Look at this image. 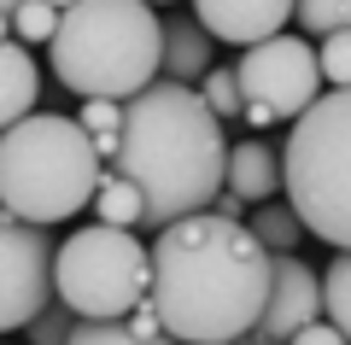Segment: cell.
<instances>
[{
    "label": "cell",
    "instance_id": "obj_1",
    "mask_svg": "<svg viewBox=\"0 0 351 345\" xmlns=\"http://www.w3.org/2000/svg\"><path fill=\"white\" fill-rule=\"evenodd\" d=\"M269 287V252L246 222L193 211L152 228L147 246V305L176 345H234Z\"/></svg>",
    "mask_w": 351,
    "mask_h": 345
},
{
    "label": "cell",
    "instance_id": "obj_2",
    "mask_svg": "<svg viewBox=\"0 0 351 345\" xmlns=\"http://www.w3.org/2000/svg\"><path fill=\"white\" fill-rule=\"evenodd\" d=\"M228 135L193 88L152 76L141 94L123 99V135L106 170H117L141 193L135 235H152L176 217H193L223 187Z\"/></svg>",
    "mask_w": 351,
    "mask_h": 345
},
{
    "label": "cell",
    "instance_id": "obj_3",
    "mask_svg": "<svg viewBox=\"0 0 351 345\" xmlns=\"http://www.w3.org/2000/svg\"><path fill=\"white\" fill-rule=\"evenodd\" d=\"M47 59L71 94L129 99L158 76V12L147 0H71L47 36Z\"/></svg>",
    "mask_w": 351,
    "mask_h": 345
},
{
    "label": "cell",
    "instance_id": "obj_4",
    "mask_svg": "<svg viewBox=\"0 0 351 345\" xmlns=\"http://www.w3.org/2000/svg\"><path fill=\"white\" fill-rule=\"evenodd\" d=\"M100 152L88 147L76 117L59 111H29L12 129H0V211L18 222H71L94 199L100 182Z\"/></svg>",
    "mask_w": 351,
    "mask_h": 345
},
{
    "label": "cell",
    "instance_id": "obj_5",
    "mask_svg": "<svg viewBox=\"0 0 351 345\" xmlns=\"http://www.w3.org/2000/svg\"><path fill=\"white\" fill-rule=\"evenodd\" d=\"M351 99L346 88H322L311 106L293 117L287 141H281V193L287 211L299 217L304 235H316L322 246L346 252L351 240Z\"/></svg>",
    "mask_w": 351,
    "mask_h": 345
},
{
    "label": "cell",
    "instance_id": "obj_6",
    "mask_svg": "<svg viewBox=\"0 0 351 345\" xmlns=\"http://www.w3.org/2000/svg\"><path fill=\"white\" fill-rule=\"evenodd\" d=\"M53 298L71 316H129L147 298V246L135 228L82 222L76 235L53 240Z\"/></svg>",
    "mask_w": 351,
    "mask_h": 345
},
{
    "label": "cell",
    "instance_id": "obj_7",
    "mask_svg": "<svg viewBox=\"0 0 351 345\" xmlns=\"http://www.w3.org/2000/svg\"><path fill=\"white\" fill-rule=\"evenodd\" d=\"M240 99H258L276 123H293L316 94H322V71H316V47L304 36H263L240 53L234 64Z\"/></svg>",
    "mask_w": 351,
    "mask_h": 345
},
{
    "label": "cell",
    "instance_id": "obj_8",
    "mask_svg": "<svg viewBox=\"0 0 351 345\" xmlns=\"http://www.w3.org/2000/svg\"><path fill=\"white\" fill-rule=\"evenodd\" d=\"M53 298V235L0 211V333L24 328Z\"/></svg>",
    "mask_w": 351,
    "mask_h": 345
},
{
    "label": "cell",
    "instance_id": "obj_9",
    "mask_svg": "<svg viewBox=\"0 0 351 345\" xmlns=\"http://www.w3.org/2000/svg\"><path fill=\"white\" fill-rule=\"evenodd\" d=\"M322 316V298H316V270L299 258V252H269V287H263V305L252 316L246 340L281 345L293 328Z\"/></svg>",
    "mask_w": 351,
    "mask_h": 345
},
{
    "label": "cell",
    "instance_id": "obj_10",
    "mask_svg": "<svg viewBox=\"0 0 351 345\" xmlns=\"http://www.w3.org/2000/svg\"><path fill=\"white\" fill-rule=\"evenodd\" d=\"M287 18H293V0H193V24L211 41H228V47L281 36Z\"/></svg>",
    "mask_w": 351,
    "mask_h": 345
},
{
    "label": "cell",
    "instance_id": "obj_11",
    "mask_svg": "<svg viewBox=\"0 0 351 345\" xmlns=\"http://www.w3.org/2000/svg\"><path fill=\"white\" fill-rule=\"evenodd\" d=\"M223 187L246 205H263V199L281 193V152L276 141L246 135V141H228V158H223Z\"/></svg>",
    "mask_w": 351,
    "mask_h": 345
},
{
    "label": "cell",
    "instance_id": "obj_12",
    "mask_svg": "<svg viewBox=\"0 0 351 345\" xmlns=\"http://www.w3.org/2000/svg\"><path fill=\"white\" fill-rule=\"evenodd\" d=\"M211 64H217V41L205 36L193 18H182V12L158 18V76H170V82L193 88L205 71H211Z\"/></svg>",
    "mask_w": 351,
    "mask_h": 345
},
{
    "label": "cell",
    "instance_id": "obj_13",
    "mask_svg": "<svg viewBox=\"0 0 351 345\" xmlns=\"http://www.w3.org/2000/svg\"><path fill=\"white\" fill-rule=\"evenodd\" d=\"M64 345H176V340L158 328L152 305L141 298L129 316H100V322L76 316V322H71V333H64Z\"/></svg>",
    "mask_w": 351,
    "mask_h": 345
},
{
    "label": "cell",
    "instance_id": "obj_14",
    "mask_svg": "<svg viewBox=\"0 0 351 345\" xmlns=\"http://www.w3.org/2000/svg\"><path fill=\"white\" fill-rule=\"evenodd\" d=\"M41 99V71H36V53L24 41H0V129H12L18 117H29Z\"/></svg>",
    "mask_w": 351,
    "mask_h": 345
},
{
    "label": "cell",
    "instance_id": "obj_15",
    "mask_svg": "<svg viewBox=\"0 0 351 345\" xmlns=\"http://www.w3.org/2000/svg\"><path fill=\"white\" fill-rule=\"evenodd\" d=\"M246 228H252V240H258L263 252H293V246L304 240V228H299V217L287 211V199L246 205Z\"/></svg>",
    "mask_w": 351,
    "mask_h": 345
},
{
    "label": "cell",
    "instance_id": "obj_16",
    "mask_svg": "<svg viewBox=\"0 0 351 345\" xmlns=\"http://www.w3.org/2000/svg\"><path fill=\"white\" fill-rule=\"evenodd\" d=\"M88 205H94V222H112V228H135V222H141V193L117 170H100Z\"/></svg>",
    "mask_w": 351,
    "mask_h": 345
},
{
    "label": "cell",
    "instance_id": "obj_17",
    "mask_svg": "<svg viewBox=\"0 0 351 345\" xmlns=\"http://www.w3.org/2000/svg\"><path fill=\"white\" fill-rule=\"evenodd\" d=\"M76 129L88 135V147L100 152V164H112L117 135H123V99H82V111H76Z\"/></svg>",
    "mask_w": 351,
    "mask_h": 345
},
{
    "label": "cell",
    "instance_id": "obj_18",
    "mask_svg": "<svg viewBox=\"0 0 351 345\" xmlns=\"http://www.w3.org/2000/svg\"><path fill=\"white\" fill-rule=\"evenodd\" d=\"M316 298H322V322L351 328V258L346 252H334V263L316 275Z\"/></svg>",
    "mask_w": 351,
    "mask_h": 345
},
{
    "label": "cell",
    "instance_id": "obj_19",
    "mask_svg": "<svg viewBox=\"0 0 351 345\" xmlns=\"http://www.w3.org/2000/svg\"><path fill=\"white\" fill-rule=\"evenodd\" d=\"M193 94L205 99V111H211L217 123H234V117H240V82H234V64H211V71L193 82Z\"/></svg>",
    "mask_w": 351,
    "mask_h": 345
},
{
    "label": "cell",
    "instance_id": "obj_20",
    "mask_svg": "<svg viewBox=\"0 0 351 345\" xmlns=\"http://www.w3.org/2000/svg\"><path fill=\"white\" fill-rule=\"evenodd\" d=\"M6 24H12V41L36 47V41L53 36V24H59V6H47V0H18L12 12H6Z\"/></svg>",
    "mask_w": 351,
    "mask_h": 345
},
{
    "label": "cell",
    "instance_id": "obj_21",
    "mask_svg": "<svg viewBox=\"0 0 351 345\" xmlns=\"http://www.w3.org/2000/svg\"><path fill=\"white\" fill-rule=\"evenodd\" d=\"M346 18H351V0H293L287 24H299L304 36H328V29H346Z\"/></svg>",
    "mask_w": 351,
    "mask_h": 345
},
{
    "label": "cell",
    "instance_id": "obj_22",
    "mask_svg": "<svg viewBox=\"0 0 351 345\" xmlns=\"http://www.w3.org/2000/svg\"><path fill=\"white\" fill-rule=\"evenodd\" d=\"M316 47V71H322V88H346V71H351V41H346V29H328V36H316L311 41Z\"/></svg>",
    "mask_w": 351,
    "mask_h": 345
},
{
    "label": "cell",
    "instance_id": "obj_23",
    "mask_svg": "<svg viewBox=\"0 0 351 345\" xmlns=\"http://www.w3.org/2000/svg\"><path fill=\"white\" fill-rule=\"evenodd\" d=\"M71 310L59 305V298H47V305L36 310V316L24 322V333H29V345H64V333H71Z\"/></svg>",
    "mask_w": 351,
    "mask_h": 345
},
{
    "label": "cell",
    "instance_id": "obj_24",
    "mask_svg": "<svg viewBox=\"0 0 351 345\" xmlns=\"http://www.w3.org/2000/svg\"><path fill=\"white\" fill-rule=\"evenodd\" d=\"M281 345H346V328H334V322L316 316V322H304V328H293Z\"/></svg>",
    "mask_w": 351,
    "mask_h": 345
},
{
    "label": "cell",
    "instance_id": "obj_25",
    "mask_svg": "<svg viewBox=\"0 0 351 345\" xmlns=\"http://www.w3.org/2000/svg\"><path fill=\"white\" fill-rule=\"evenodd\" d=\"M6 36H12V24H6V12H0V41H6Z\"/></svg>",
    "mask_w": 351,
    "mask_h": 345
},
{
    "label": "cell",
    "instance_id": "obj_26",
    "mask_svg": "<svg viewBox=\"0 0 351 345\" xmlns=\"http://www.w3.org/2000/svg\"><path fill=\"white\" fill-rule=\"evenodd\" d=\"M12 6H18V0H0V12H12Z\"/></svg>",
    "mask_w": 351,
    "mask_h": 345
},
{
    "label": "cell",
    "instance_id": "obj_27",
    "mask_svg": "<svg viewBox=\"0 0 351 345\" xmlns=\"http://www.w3.org/2000/svg\"><path fill=\"white\" fill-rule=\"evenodd\" d=\"M47 6H59V12H64V6H71V0H47Z\"/></svg>",
    "mask_w": 351,
    "mask_h": 345
},
{
    "label": "cell",
    "instance_id": "obj_28",
    "mask_svg": "<svg viewBox=\"0 0 351 345\" xmlns=\"http://www.w3.org/2000/svg\"><path fill=\"white\" fill-rule=\"evenodd\" d=\"M147 6H176V0H147Z\"/></svg>",
    "mask_w": 351,
    "mask_h": 345
},
{
    "label": "cell",
    "instance_id": "obj_29",
    "mask_svg": "<svg viewBox=\"0 0 351 345\" xmlns=\"http://www.w3.org/2000/svg\"><path fill=\"white\" fill-rule=\"evenodd\" d=\"M234 345H263V340H234Z\"/></svg>",
    "mask_w": 351,
    "mask_h": 345
}]
</instances>
